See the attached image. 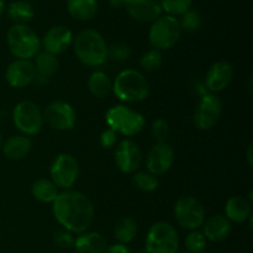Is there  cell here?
<instances>
[{"instance_id": "obj_1", "label": "cell", "mask_w": 253, "mask_h": 253, "mask_svg": "<svg viewBox=\"0 0 253 253\" xmlns=\"http://www.w3.org/2000/svg\"><path fill=\"white\" fill-rule=\"evenodd\" d=\"M54 219L71 234L86 232L94 222L95 210L91 200L78 190H63L52 203Z\"/></svg>"}, {"instance_id": "obj_2", "label": "cell", "mask_w": 253, "mask_h": 253, "mask_svg": "<svg viewBox=\"0 0 253 253\" xmlns=\"http://www.w3.org/2000/svg\"><path fill=\"white\" fill-rule=\"evenodd\" d=\"M77 58L88 67H99L108 59V44L99 31L94 29L82 30L73 39Z\"/></svg>"}, {"instance_id": "obj_3", "label": "cell", "mask_w": 253, "mask_h": 253, "mask_svg": "<svg viewBox=\"0 0 253 253\" xmlns=\"http://www.w3.org/2000/svg\"><path fill=\"white\" fill-rule=\"evenodd\" d=\"M111 90L124 103H140L150 95V83L141 72L125 69L116 76Z\"/></svg>"}, {"instance_id": "obj_4", "label": "cell", "mask_w": 253, "mask_h": 253, "mask_svg": "<svg viewBox=\"0 0 253 253\" xmlns=\"http://www.w3.org/2000/svg\"><path fill=\"white\" fill-rule=\"evenodd\" d=\"M7 47L17 59H29L37 56L41 49V40L26 24H14L6 35Z\"/></svg>"}, {"instance_id": "obj_5", "label": "cell", "mask_w": 253, "mask_h": 253, "mask_svg": "<svg viewBox=\"0 0 253 253\" xmlns=\"http://www.w3.org/2000/svg\"><path fill=\"white\" fill-rule=\"evenodd\" d=\"M105 121L109 128L116 133L131 137L137 135L145 127V116L126 105L111 106L105 114Z\"/></svg>"}, {"instance_id": "obj_6", "label": "cell", "mask_w": 253, "mask_h": 253, "mask_svg": "<svg viewBox=\"0 0 253 253\" xmlns=\"http://www.w3.org/2000/svg\"><path fill=\"white\" fill-rule=\"evenodd\" d=\"M179 236L172 224L167 221L155 222L146 236V253H177Z\"/></svg>"}, {"instance_id": "obj_7", "label": "cell", "mask_w": 253, "mask_h": 253, "mask_svg": "<svg viewBox=\"0 0 253 253\" xmlns=\"http://www.w3.org/2000/svg\"><path fill=\"white\" fill-rule=\"evenodd\" d=\"M182 36L179 21L177 17L170 15H161L152 21L148 32V40L153 48L158 51L169 49L179 41Z\"/></svg>"}, {"instance_id": "obj_8", "label": "cell", "mask_w": 253, "mask_h": 253, "mask_svg": "<svg viewBox=\"0 0 253 253\" xmlns=\"http://www.w3.org/2000/svg\"><path fill=\"white\" fill-rule=\"evenodd\" d=\"M12 123L22 135L36 136L43 127V114L32 101H20L12 110Z\"/></svg>"}, {"instance_id": "obj_9", "label": "cell", "mask_w": 253, "mask_h": 253, "mask_svg": "<svg viewBox=\"0 0 253 253\" xmlns=\"http://www.w3.org/2000/svg\"><path fill=\"white\" fill-rule=\"evenodd\" d=\"M174 216L179 226L193 231L203 226L207 219V212L204 205L198 199L193 197H182L174 205Z\"/></svg>"}, {"instance_id": "obj_10", "label": "cell", "mask_w": 253, "mask_h": 253, "mask_svg": "<svg viewBox=\"0 0 253 253\" xmlns=\"http://www.w3.org/2000/svg\"><path fill=\"white\" fill-rule=\"evenodd\" d=\"M49 174L58 189H72L79 175L78 161L69 153H59L52 162Z\"/></svg>"}, {"instance_id": "obj_11", "label": "cell", "mask_w": 253, "mask_h": 253, "mask_svg": "<svg viewBox=\"0 0 253 253\" xmlns=\"http://www.w3.org/2000/svg\"><path fill=\"white\" fill-rule=\"evenodd\" d=\"M222 114V101L216 94L207 93L202 96L194 111L193 121L199 130H211Z\"/></svg>"}, {"instance_id": "obj_12", "label": "cell", "mask_w": 253, "mask_h": 253, "mask_svg": "<svg viewBox=\"0 0 253 253\" xmlns=\"http://www.w3.org/2000/svg\"><path fill=\"white\" fill-rule=\"evenodd\" d=\"M43 121L53 130L68 131L76 125L77 113L71 104L66 101H52L42 111Z\"/></svg>"}, {"instance_id": "obj_13", "label": "cell", "mask_w": 253, "mask_h": 253, "mask_svg": "<svg viewBox=\"0 0 253 253\" xmlns=\"http://www.w3.org/2000/svg\"><path fill=\"white\" fill-rule=\"evenodd\" d=\"M114 160L120 172L131 174L135 173L142 163V151L135 141L125 138L116 146Z\"/></svg>"}, {"instance_id": "obj_14", "label": "cell", "mask_w": 253, "mask_h": 253, "mask_svg": "<svg viewBox=\"0 0 253 253\" xmlns=\"http://www.w3.org/2000/svg\"><path fill=\"white\" fill-rule=\"evenodd\" d=\"M173 162H174V151L167 142L156 143L146 156L147 172L152 173L156 177L168 172Z\"/></svg>"}, {"instance_id": "obj_15", "label": "cell", "mask_w": 253, "mask_h": 253, "mask_svg": "<svg viewBox=\"0 0 253 253\" xmlns=\"http://www.w3.org/2000/svg\"><path fill=\"white\" fill-rule=\"evenodd\" d=\"M36 71L34 62L29 59H15L7 66L5 79L11 88H26L35 82Z\"/></svg>"}, {"instance_id": "obj_16", "label": "cell", "mask_w": 253, "mask_h": 253, "mask_svg": "<svg viewBox=\"0 0 253 253\" xmlns=\"http://www.w3.org/2000/svg\"><path fill=\"white\" fill-rule=\"evenodd\" d=\"M73 32L71 31V29L63 25H57V26L51 27L44 34L41 46L46 52L57 56L69 48V46L73 43Z\"/></svg>"}, {"instance_id": "obj_17", "label": "cell", "mask_w": 253, "mask_h": 253, "mask_svg": "<svg viewBox=\"0 0 253 253\" xmlns=\"http://www.w3.org/2000/svg\"><path fill=\"white\" fill-rule=\"evenodd\" d=\"M234 78V68L226 61H217L212 64L205 77V86L215 94L225 90Z\"/></svg>"}, {"instance_id": "obj_18", "label": "cell", "mask_w": 253, "mask_h": 253, "mask_svg": "<svg viewBox=\"0 0 253 253\" xmlns=\"http://www.w3.org/2000/svg\"><path fill=\"white\" fill-rule=\"evenodd\" d=\"M127 14L136 21L152 22L162 15L161 0H125Z\"/></svg>"}, {"instance_id": "obj_19", "label": "cell", "mask_w": 253, "mask_h": 253, "mask_svg": "<svg viewBox=\"0 0 253 253\" xmlns=\"http://www.w3.org/2000/svg\"><path fill=\"white\" fill-rule=\"evenodd\" d=\"M232 231V224L224 215H212L205 219L203 224V235L208 241L221 242L230 236Z\"/></svg>"}, {"instance_id": "obj_20", "label": "cell", "mask_w": 253, "mask_h": 253, "mask_svg": "<svg viewBox=\"0 0 253 253\" xmlns=\"http://www.w3.org/2000/svg\"><path fill=\"white\" fill-rule=\"evenodd\" d=\"M225 216L231 224L246 222L252 216V203L241 195L229 198L225 204Z\"/></svg>"}, {"instance_id": "obj_21", "label": "cell", "mask_w": 253, "mask_h": 253, "mask_svg": "<svg viewBox=\"0 0 253 253\" xmlns=\"http://www.w3.org/2000/svg\"><path fill=\"white\" fill-rule=\"evenodd\" d=\"M34 66L35 71H36L35 82L36 83H46L57 74L59 69V61L54 54L43 51L37 53Z\"/></svg>"}, {"instance_id": "obj_22", "label": "cell", "mask_w": 253, "mask_h": 253, "mask_svg": "<svg viewBox=\"0 0 253 253\" xmlns=\"http://www.w3.org/2000/svg\"><path fill=\"white\" fill-rule=\"evenodd\" d=\"M73 247L77 253H104L108 249V241L100 232H83L74 239Z\"/></svg>"}, {"instance_id": "obj_23", "label": "cell", "mask_w": 253, "mask_h": 253, "mask_svg": "<svg viewBox=\"0 0 253 253\" xmlns=\"http://www.w3.org/2000/svg\"><path fill=\"white\" fill-rule=\"evenodd\" d=\"M32 148L31 138L25 135L10 136L2 142L1 151L9 160L19 161L26 157Z\"/></svg>"}, {"instance_id": "obj_24", "label": "cell", "mask_w": 253, "mask_h": 253, "mask_svg": "<svg viewBox=\"0 0 253 253\" xmlns=\"http://www.w3.org/2000/svg\"><path fill=\"white\" fill-rule=\"evenodd\" d=\"M96 0H67V10L73 19L79 21H89L98 12Z\"/></svg>"}, {"instance_id": "obj_25", "label": "cell", "mask_w": 253, "mask_h": 253, "mask_svg": "<svg viewBox=\"0 0 253 253\" xmlns=\"http://www.w3.org/2000/svg\"><path fill=\"white\" fill-rule=\"evenodd\" d=\"M31 193L35 199L39 202L44 203V204H52L58 197L59 190L51 179L40 178V179L35 180L32 184Z\"/></svg>"}, {"instance_id": "obj_26", "label": "cell", "mask_w": 253, "mask_h": 253, "mask_svg": "<svg viewBox=\"0 0 253 253\" xmlns=\"http://www.w3.org/2000/svg\"><path fill=\"white\" fill-rule=\"evenodd\" d=\"M88 89L95 98H105L113 89V82L105 72L95 71L89 77Z\"/></svg>"}, {"instance_id": "obj_27", "label": "cell", "mask_w": 253, "mask_h": 253, "mask_svg": "<svg viewBox=\"0 0 253 253\" xmlns=\"http://www.w3.org/2000/svg\"><path fill=\"white\" fill-rule=\"evenodd\" d=\"M6 14L15 24H26L35 16L34 6L25 0H15L10 2L6 9Z\"/></svg>"}, {"instance_id": "obj_28", "label": "cell", "mask_w": 253, "mask_h": 253, "mask_svg": "<svg viewBox=\"0 0 253 253\" xmlns=\"http://www.w3.org/2000/svg\"><path fill=\"white\" fill-rule=\"evenodd\" d=\"M136 235H137V222L130 216L120 219L114 227V236L121 245L130 244L131 241H133Z\"/></svg>"}, {"instance_id": "obj_29", "label": "cell", "mask_w": 253, "mask_h": 253, "mask_svg": "<svg viewBox=\"0 0 253 253\" xmlns=\"http://www.w3.org/2000/svg\"><path fill=\"white\" fill-rule=\"evenodd\" d=\"M132 183L138 190L145 193L155 192L160 185L158 178L150 172H137L133 174Z\"/></svg>"}, {"instance_id": "obj_30", "label": "cell", "mask_w": 253, "mask_h": 253, "mask_svg": "<svg viewBox=\"0 0 253 253\" xmlns=\"http://www.w3.org/2000/svg\"><path fill=\"white\" fill-rule=\"evenodd\" d=\"M162 62L163 57L161 51L156 48H151L142 54V57L140 58V66L145 72L152 73V72L160 69V67L162 66Z\"/></svg>"}, {"instance_id": "obj_31", "label": "cell", "mask_w": 253, "mask_h": 253, "mask_svg": "<svg viewBox=\"0 0 253 253\" xmlns=\"http://www.w3.org/2000/svg\"><path fill=\"white\" fill-rule=\"evenodd\" d=\"M161 5L166 15L177 17L192 9L193 0H161Z\"/></svg>"}, {"instance_id": "obj_32", "label": "cell", "mask_w": 253, "mask_h": 253, "mask_svg": "<svg viewBox=\"0 0 253 253\" xmlns=\"http://www.w3.org/2000/svg\"><path fill=\"white\" fill-rule=\"evenodd\" d=\"M180 25L182 32H195L202 27L203 19L197 10L189 9L187 12L180 15V19H178Z\"/></svg>"}, {"instance_id": "obj_33", "label": "cell", "mask_w": 253, "mask_h": 253, "mask_svg": "<svg viewBox=\"0 0 253 253\" xmlns=\"http://www.w3.org/2000/svg\"><path fill=\"white\" fill-rule=\"evenodd\" d=\"M185 249L189 253H203L207 250L208 240L203 235V232L198 230H193L185 237Z\"/></svg>"}, {"instance_id": "obj_34", "label": "cell", "mask_w": 253, "mask_h": 253, "mask_svg": "<svg viewBox=\"0 0 253 253\" xmlns=\"http://www.w3.org/2000/svg\"><path fill=\"white\" fill-rule=\"evenodd\" d=\"M131 57V48L124 42H114L108 46V58L116 63L126 62Z\"/></svg>"}, {"instance_id": "obj_35", "label": "cell", "mask_w": 253, "mask_h": 253, "mask_svg": "<svg viewBox=\"0 0 253 253\" xmlns=\"http://www.w3.org/2000/svg\"><path fill=\"white\" fill-rule=\"evenodd\" d=\"M151 133L152 137L157 141V143L167 142L170 136V126L165 119H157L152 123L151 126Z\"/></svg>"}, {"instance_id": "obj_36", "label": "cell", "mask_w": 253, "mask_h": 253, "mask_svg": "<svg viewBox=\"0 0 253 253\" xmlns=\"http://www.w3.org/2000/svg\"><path fill=\"white\" fill-rule=\"evenodd\" d=\"M53 244L59 249H69V247H73L74 237L67 230H59V231L54 232Z\"/></svg>"}, {"instance_id": "obj_37", "label": "cell", "mask_w": 253, "mask_h": 253, "mask_svg": "<svg viewBox=\"0 0 253 253\" xmlns=\"http://www.w3.org/2000/svg\"><path fill=\"white\" fill-rule=\"evenodd\" d=\"M99 141H100V145L103 148H111L114 147V145L118 141V133L111 130V128H106L100 133Z\"/></svg>"}, {"instance_id": "obj_38", "label": "cell", "mask_w": 253, "mask_h": 253, "mask_svg": "<svg viewBox=\"0 0 253 253\" xmlns=\"http://www.w3.org/2000/svg\"><path fill=\"white\" fill-rule=\"evenodd\" d=\"M104 253H131L128 247L126 245H121V244H115L111 245V246H108L106 251Z\"/></svg>"}, {"instance_id": "obj_39", "label": "cell", "mask_w": 253, "mask_h": 253, "mask_svg": "<svg viewBox=\"0 0 253 253\" xmlns=\"http://www.w3.org/2000/svg\"><path fill=\"white\" fill-rule=\"evenodd\" d=\"M109 5L113 9H123L125 5V0H109Z\"/></svg>"}, {"instance_id": "obj_40", "label": "cell", "mask_w": 253, "mask_h": 253, "mask_svg": "<svg viewBox=\"0 0 253 253\" xmlns=\"http://www.w3.org/2000/svg\"><path fill=\"white\" fill-rule=\"evenodd\" d=\"M252 151H253V146L250 145L249 146V150H247V161H249V166H252L253 165Z\"/></svg>"}, {"instance_id": "obj_41", "label": "cell", "mask_w": 253, "mask_h": 253, "mask_svg": "<svg viewBox=\"0 0 253 253\" xmlns=\"http://www.w3.org/2000/svg\"><path fill=\"white\" fill-rule=\"evenodd\" d=\"M4 12H5V1L4 0H0V17L2 16Z\"/></svg>"}, {"instance_id": "obj_42", "label": "cell", "mask_w": 253, "mask_h": 253, "mask_svg": "<svg viewBox=\"0 0 253 253\" xmlns=\"http://www.w3.org/2000/svg\"><path fill=\"white\" fill-rule=\"evenodd\" d=\"M2 142H4V140H2V135H1V132H0V151H1V147H2Z\"/></svg>"}, {"instance_id": "obj_43", "label": "cell", "mask_w": 253, "mask_h": 253, "mask_svg": "<svg viewBox=\"0 0 253 253\" xmlns=\"http://www.w3.org/2000/svg\"><path fill=\"white\" fill-rule=\"evenodd\" d=\"M182 253H189V252H182Z\"/></svg>"}]
</instances>
